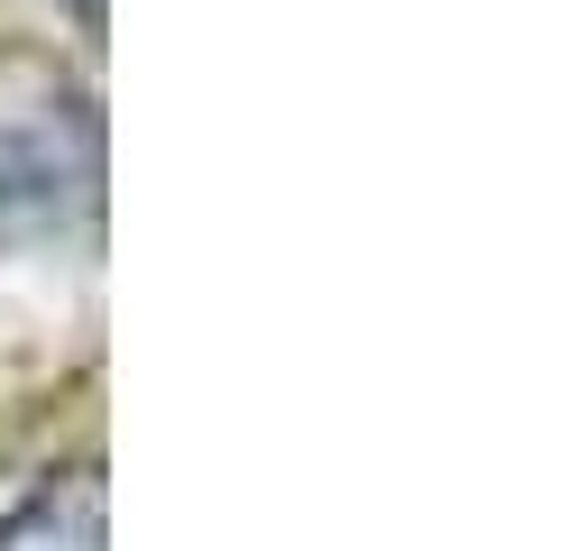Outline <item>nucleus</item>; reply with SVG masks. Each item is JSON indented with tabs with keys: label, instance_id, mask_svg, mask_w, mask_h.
Listing matches in <instances>:
<instances>
[{
	"label": "nucleus",
	"instance_id": "nucleus-1",
	"mask_svg": "<svg viewBox=\"0 0 570 551\" xmlns=\"http://www.w3.org/2000/svg\"><path fill=\"white\" fill-rule=\"evenodd\" d=\"M0 551H101V478L65 469L28 505L0 514Z\"/></svg>",
	"mask_w": 570,
	"mask_h": 551
},
{
	"label": "nucleus",
	"instance_id": "nucleus-2",
	"mask_svg": "<svg viewBox=\"0 0 570 551\" xmlns=\"http://www.w3.org/2000/svg\"><path fill=\"white\" fill-rule=\"evenodd\" d=\"M75 10H83V19H101V0H75Z\"/></svg>",
	"mask_w": 570,
	"mask_h": 551
}]
</instances>
